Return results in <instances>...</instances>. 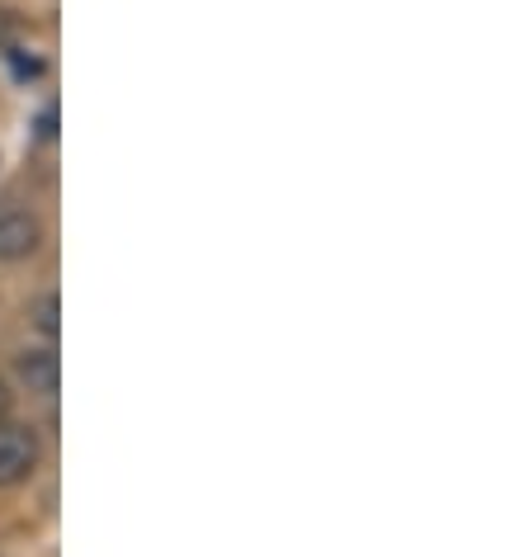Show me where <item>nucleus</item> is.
<instances>
[{
  "label": "nucleus",
  "instance_id": "obj_1",
  "mask_svg": "<svg viewBox=\"0 0 529 557\" xmlns=\"http://www.w3.org/2000/svg\"><path fill=\"white\" fill-rule=\"evenodd\" d=\"M38 435L20 421H0V486H20L38 468Z\"/></svg>",
  "mask_w": 529,
  "mask_h": 557
},
{
  "label": "nucleus",
  "instance_id": "obj_2",
  "mask_svg": "<svg viewBox=\"0 0 529 557\" xmlns=\"http://www.w3.org/2000/svg\"><path fill=\"white\" fill-rule=\"evenodd\" d=\"M44 242V222L34 208H24L15 199H0V260H24L34 256Z\"/></svg>",
  "mask_w": 529,
  "mask_h": 557
},
{
  "label": "nucleus",
  "instance_id": "obj_3",
  "mask_svg": "<svg viewBox=\"0 0 529 557\" xmlns=\"http://www.w3.org/2000/svg\"><path fill=\"white\" fill-rule=\"evenodd\" d=\"M20 379L29 393L38 397H52L58 393V379H62V364H58V345H44V350H24L20 355Z\"/></svg>",
  "mask_w": 529,
  "mask_h": 557
},
{
  "label": "nucleus",
  "instance_id": "obj_4",
  "mask_svg": "<svg viewBox=\"0 0 529 557\" xmlns=\"http://www.w3.org/2000/svg\"><path fill=\"white\" fill-rule=\"evenodd\" d=\"M58 312H62L58 294H44V298L34 302V326L48 336V345H58V331H62V326H58Z\"/></svg>",
  "mask_w": 529,
  "mask_h": 557
},
{
  "label": "nucleus",
  "instance_id": "obj_5",
  "mask_svg": "<svg viewBox=\"0 0 529 557\" xmlns=\"http://www.w3.org/2000/svg\"><path fill=\"white\" fill-rule=\"evenodd\" d=\"M5 58L15 62V76H20V81H29V76H38V72H44V62H38V58H24V52H15V48H10Z\"/></svg>",
  "mask_w": 529,
  "mask_h": 557
},
{
  "label": "nucleus",
  "instance_id": "obj_6",
  "mask_svg": "<svg viewBox=\"0 0 529 557\" xmlns=\"http://www.w3.org/2000/svg\"><path fill=\"white\" fill-rule=\"evenodd\" d=\"M15 15H5V10H0V58H5L10 48H15Z\"/></svg>",
  "mask_w": 529,
  "mask_h": 557
},
{
  "label": "nucleus",
  "instance_id": "obj_7",
  "mask_svg": "<svg viewBox=\"0 0 529 557\" xmlns=\"http://www.w3.org/2000/svg\"><path fill=\"white\" fill-rule=\"evenodd\" d=\"M10 401H15V397H10V387H5V379H0V416H5V411H10Z\"/></svg>",
  "mask_w": 529,
  "mask_h": 557
}]
</instances>
